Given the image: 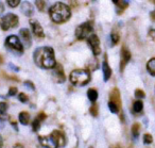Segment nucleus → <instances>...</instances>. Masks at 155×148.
Returning a JSON list of instances; mask_svg holds the SVG:
<instances>
[{"label":"nucleus","instance_id":"obj_13","mask_svg":"<svg viewBox=\"0 0 155 148\" xmlns=\"http://www.w3.org/2000/svg\"><path fill=\"white\" fill-rule=\"evenodd\" d=\"M52 135L54 136L55 139L56 143H58V147H64L66 145V137H65L64 133L60 130H54L53 132L51 133Z\"/></svg>","mask_w":155,"mask_h":148},{"label":"nucleus","instance_id":"obj_17","mask_svg":"<svg viewBox=\"0 0 155 148\" xmlns=\"http://www.w3.org/2000/svg\"><path fill=\"white\" fill-rule=\"evenodd\" d=\"M113 2L117 8V14H122L123 11L129 7V1L124 0H113Z\"/></svg>","mask_w":155,"mask_h":148},{"label":"nucleus","instance_id":"obj_31","mask_svg":"<svg viewBox=\"0 0 155 148\" xmlns=\"http://www.w3.org/2000/svg\"><path fill=\"white\" fill-rule=\"evenodd\" d=\"M18 100L24 103L27 102V101H28V96H27L25 93H19V94H18Z\"/></svg>","mask_w":155,"mask_h":148},{"label":"nucleus","instance_id":"obj_28","mask_svg":"<svg viewBox=\"0 0 155 148\" xmlns=\"http://www.w3.org/2000/svg\"><path fill=\"white\" fill-rule=\"evenodd\" d=\"M89 112H91V114L93 116H95V117H97L98 116V113H99V111H98V105H93L91 107V109H89Z\"/></svg>","mask_w":155,"mask_h":148},{"label":"nucleus","instance_id":"obj_3","mask_svg":"<svg viewBox=\"0 0 155 148\" xmlns=\"http://www.w3.org/2000/svg\"><path fill=\"white\" fill-rule=\"evenodd\" d=\"M69 80L74 86H84L91 81V73L87 69H74L69 75Z\"/></svg>","mask_w":155,"mask_h":148},{"label":"nucleus","instance_id":"obj_10","mask_svg":"<svg viewBox=\"0 0 155 148\" xmlns=\"http://www.w3.org/2000/svg\"><path fill=\"white\" fill-rule=\"evenodd\" d=\"M30 25H31V28H32L33 34H34L35 36H37L38 39H43V37L45 36V33H44V30H43V28H41V24H39L36 19H31Z\"/></svg>","mask_w":155,"mask_h":148},{"label":"nucleus","instance_id":"obj_2","mask_svg":"<svg viewBox=\"0 0 155 148\" xmlns=\"http://www.w3.org/2000/svg\"><path fill=\"white\" fill-rule=\"evenodd\" d=\"M49 16L53 22L58 25L68 22L71 17V10L63 2H56L49 9Z\"/></svg>","mask_w":155,"mask_h":148},{"label":"nucleus","instance_id":"obj_9","mask_svg":"<svg viewBox=\"0 0 155 148\" xmlns=\"http://www.w3.org/2000/svg\"><path fill=\"white\" fill-rule=\"evenodd\" d=\"M52 75H53V78L58 83H64L65 80H66V76H65L64 69H63V66L61 64H58L54 66V68L52 69Z\"/></svg>","mask_w":155,"mask_h":148},{"label":"nucleus","instance_id":"obj_7","mask_svg":"<svg viewBox=\"0 0 155 148\" xmlns=\"http://www.w3.org/2000/svg\"><path fill=\"white\" fill-rule=\"evenodd\" d=\"M87 43L93 51L94 56H99L101 53V47H100V41L99 37L96 34H91L87 37Z\"/></svg>","mask_w":155,"mask_h":148},{"label":"nucleus","instance_id":"obj_22","mask_svg":"<svg viewBox=\"0 0 155 148\" xmlns=\"http://www.w3.org/2000/svg\"><path fill=\"white\" fill-rule=\"evenodd\" d=\"M87 97L91 102H96V100L98 99V92L95 88H89L87 91Z\"/></svg>","mask_w":155,"mask_h":148},{"label":"nucleus","instance_id":"obj_40","mask_svg":"<svg viewBox=\"0 0 155 148\" xmlns=\"http://www.w3.org/2000/svg\"><path fill=\"white\" fill-rule=\"evenodd\" d=\"M153 3H155V1H153Z\"/></svg>","mask_w":155,"mask_h":148},{"label":"nucleus","instance_id":"obj_23","mask_svg":"<svg viewBox=\"0 0 155 148\" xmlns=\"http://www.w3.org/2000/svg\"><path fill=\"white\" fill-rule=\"evenodd\" d=\"M142 109H143V103H142L141 100H136V101H134V103H133V110H134V112H136V113H139V112L142 111Z\"/></svg>","mask_w":155,"mask_h":148},{"label":"nucleus","instance_id":"obj_1","mask_svg":"<svg viewBox=\"0 0 155 148\" xmlns=\"http://www.w3.org/2000/svg\"><path fill=\"white\" fill-rule=\"evenodd\" d=\"M33 60L35 64L41 68L53 69L56 65L54 50L51 47L37 48L33 53Z\"/></svg>","mask_w":155,"mask_h":148},{"label":"nucleus","instance_id":"obj_26","mask_svg":"<svg viewBox=\"0 0 155 148\" xmlns=\"http://www.w3.org/2000/svg\"><path fill=\"white\" fill-rule=\"evenodd\" d=\"M35 5H36V8L38 9L39 12H44V10H45V7H46V3H45V1L37 0V1H35Z\"/></svg>","mask_w":155,"mask_h":148},{"label":"nucleus","instance_id":"obj_19","mask_svg":"<svg viewBox=\"0 0 155 148\" xmlns=\"http://www.w3.org/2000/svg\"><path fill=\"white\" fill-rule=\"evenodd\" d=\"M18 119H19L20 124L24 125V126H27L29 124V122H30V114L26 111L20 112L19 115H18Z\"/></svg>","mask_w":155,"mask_h":148},{"label":"nucleus","instance_id":"obj_12","mask_svg":"<svg viewBox=\"0 0 155 148\" xmlns=\"http://www.w3.org/2000/svg\"><path fill=\"white\" fill-rule=\"evenodd\" d=\"M19 35H20V37H21V40H22V42H24L25 45H26L28 48L30 47L31 44H32V39H31V33H30V31H29L27 28L20 29Z\"/></svg>","mask_w":155,"mask_h":148},{"label":"nucleus","instance_id":"obj_38","mask_svg":"<svg viewBox=\"0 0 155 148\" xmlns=\"http://www.w3.org/2000/svg\"><path fill=\"white\" fill-rule=\"evenodd\" d=\"M3 127H5V122H3V120L0 119V129L3 128Z\"/></svg>","mask_w":155,"mask_h":148},{"label":"nucleus","instance_id":"obj_25","mask_svg":"<svg viewBox=\"0 0 155 148\" xmlns=\"http://www.w3.org/2000/svg\"><path fill=\"white\" fill-rule=\"evenodd\" d=\"M108 108H110V110L112 111V113H115V114L118 113L119 109H120V108H119L116 103L112 102V101H108Z\"/></svg>","mask_w":155,"mask_h":148},{"label":"nucleus","instance_id":"obj_18","mask_svg":"<svg viewBox=\"0 0 155 148\" xmlns=\"http://www.w3.org/2000/svg\"><path fill=\"white\" fill-rule=\"evenodd\" d=\"M21 12L26 16H31L33 14V7L30 2L28 1H24L21 5Z\"/></svg>","mask_w":155,"mask_h":148},{"label":"nucleus","instance_id":"obj_4","mask_svg":"<svg viewBox=\"0 0 155 148\" xmlns=\"http://www.w3.org/2000/svg\"><path fill=\"white\" fill-rule=\"evenodd\" d=\"M5 45L9 50L15 52L17 54H21L24 52V45L21 44V42L18 39L17 35L15 34H12L10 36H8L5 42Z\"/></svg>","mask_w":155,"mask_h":148},{"label":"nucleus","instance_id":"obj_20","mask_svg":"<svg viewBox=\"0 0 155 148\" xmlns=\"http://www.w3.org/2000/svg\"><path fill=\"white\" fill-rule=\"evenodd\" d=\"M147 71L151 76L155 77V58H152L147 63Z\"/></svg>","mask_w":155,"mask_h":148},{"label":"nucleus","instance_id":"obj_6","mask_svg":"<svg viewBox=\"0 0 155 148\" xmlns=\"http://www.w3.org/2000/svg\"><path fill=\"white\" fill-rule=\"evenodd\" d=\"M93 29H94L93 22H86L81 24L80 26L77 27V29H75V37H77V40H80V41L85 39L87 40V37L93 32Z\"/></svg>","mask_w":155,"mask_h":148},{"label":"nucleus","instance_id":"obj_39","mask_svg":"<svg viewBox=\"0 0 155 148\" xmlns=\"http://www.w3.org/2000/svg\"><path fill=\"white\" fill-rule=\"evenodd\" d=\"M2 63H3V58L0 56V64H2Z\"/></svg>","mask_w":155,"mask_h":148},{"label":"nucleus","instance_id":"obj_36","mask_svg":"<svg viewBox=\"0 0 155 148\" xmlns=\"http://www.w3.org/2000/svg\"><path fill=\"white\" fill-rule=\"evenodd\" d=\"M12 148H25V147H24V145H22V144L16 143V144H14L13 147H12Z\"/></svg>","mask_w":155,"mask_h":148},{"label":"nucleus","instance_id":"obj_37","mask_svg":"<svg viewBox=\"0 0 155 148\" xmlns=\"http://www.w3.org/2000/svg\"><path fill=\"white\" fill-rule=\"evenodd\" d=\"M3 146V139H2V136L0 135V148H2Z\"/></svg>","mask_w":155,"mask_h":148},{"label":"nucleus","instance_id":"obj_29","mask_svg":"<svg viewBox=\"0 0 155 148\" xmlns=\"http://www.w3.org/2000/svg\"><path fill=\"white\" fill-rule=\"evenodd\" d=\"M153 142V137L151 134H149V133H146V134L143 135V143L147 144V145H149V144H152Z\"/></svg>","mask_w":155,"mask_h":148},{"label":"nucleus","instance_id":"obj_27","mask_svg":"<svg viewBox=\"0 0 155 148\" xmlns=\"http://www.w3.org/2000/svg\"><path fill=\"white\" fill-rule=\"evenodd\" d=\"M119 39H120V36H119V34L117 32H113L110 34V40H112L113 45H117L119 42Z\"/></svg>","mask_w":155,"mask_h":148},{"label":"nucleus","instance_id":"obj_30","mask_svg":"<svg viewBox=\"0 0 155 148\" xmlns=\"http://www.w3.org/2000/svg\"><path fill=\"white\" fill-rule=\"evenodd\" d=\"M7 2H8V5H9V7L16 8L20 2H21V1H19V0H8Z\"/></svg>","mask_w":155,"mask_h":148},{"label":"nucleus","instance_id":"obj_21","mask_svg":"<svg viewBox=\"0 0 155 148\" xmlns=\"http://www.w3.org/2000/svg\"><path fill=\"white\" fill-rule=\"evenodd\" d=\"M8 108H9V105L7 102H0V119L1 120H5L8 117Z\"/></svg>","mask_w":155,"mask_h":148},{"label":"nucleus","instance_id":"obj_11","mask_svg":"<svg viewBox=\"0 0 155 148\" xmlns=\"http://www.w3.org/2000/svg\"><path fill=\"white\" fill-rule=\"evenodd\" d=\"M120 56H121V60H120V71H123L124 69L125 65L129 63V61L131 60V52L127 48L122 47L121 48V52H120Z\"/></svg>","mask_w":155,"mask_h":148},{"label":"nucleus","instance_id":"obj_5","mask_svg":"<svg viewBox=\"0 0 155 148\" xmlns=\"http://www.w3.org/2000/svg\"><path fill=\"white\" fill-rule=\"evenodd\" d=\"M18 24H19V18L13 13H9L0 18V27L3 31H8L10 29L15 28L18 26Z\"/></svg>","mask_w":155,"mask_h":148},{"label":"nucleus","instance_id":"obj_16","mask_svg":"<svg viewBox=\"0 0 155 148\" xmlns=\"http://www.w3.org/2000/svg\"><path fill=\"white\" fill-rule=\"evenodd\" d=\"M102 71H103V76H104V81H108V79L112 76V68L110 67L107 62V57L104 56V61L102 63Z\"/></svg>","mask_w":155,"mask_h":148},{"label":"nucleus","instance_id":"obj_14","mask_svg":"<svg viewBox=\"0 0 155 148\" xmlns=\"http://www.w3.org/2000/svg\"><path fill=\"white\" fill-rule=\"evenodd\" d=\"M110 101L116 103L119 108L121 107V97H120V92L117 88H114L110 93Z\"/></svg>","mask_w":155,"mask_h":148},{"label":"nucleus","instance_id":"obj_32","mask_svg":"<svg viewBox=\"0 0 155 148\" xmlns=\"http://www.w3.org/2000/svg\"><path fill=\"white\" fill-rule=\"evenodd\" d=\"M135 96L137 97V98H144V97H146V93H144L142 90H136Z\"/></svg>","mask_w":155,"mask_h":148},{"label":"nucleus","instance_id":"obj_24","mask_svg":"<svg viewBox=\"0 0 155 148\" xmlns=\"http://www.w3.org/2000/svg\"><path fill=\"white\" fill-rule=\"evenodd\" d=\"M139 133H140V125L138 122H135V124L132 126V134L135 139H137L139 136Z\"/></svg>","mask_w":155,"mask_h":148},{"label":"nucleus","instance_id":"obj_34","mask_svg":"<svg viewBox=\"0 0 155 148\" xmlns=\"http://www.w3.org/2000/svg\"><path fill=\"white\" fill-rule=\"evenodd\" d=\"M148 36L150 37L153 42H155V29H150V30H149Z\"/></svg>","mask_w":155,"mask_h":148},{"label":"nucleus","instance_id":"obj_8","mask_svg":"<svg viewBox=\"0 0 155 148\" xmlns=\"http://www.w3.org/2000/svg\"><path fill=\"white\" fill-rule=\"evenodd\" d=\"M38 141L43 147L45 148H58V143H56L55 139L52 134L49 135H39Z\"/></svg>","mask_w":155,"mask_h":148},{"label":"nucleus","instance_id":"obj_35","mask_svg":"<svg viewBox=\"0 0 155 148\" xmlns=\"http://www.w3.org/2000/svg\"><path fill=\"white\" fill-rule=\"evenodd\" d=\"M25 85L28 86L31 91H35V85L31 81H26V82H25Z\"/></svg>","mask_w":155,"mask_h":148},{"label":"nucleus","instance_id":"obj_33","mask_svg":"<svg viewBox=\"0 0 155 148\" xmlns=\"http://www.w3.org/2000/svg\"><path fill=\"white\" fill-rule=\"evenodd\" d=\"M17 92H18L17 88H16L15 86H12V88H10L8 95H9V96H15V95L17 94Z\"/></svg>","mask_w":155,"mask_h":148},{"label":"nucleus","instance_id":"obj_41","mask_svg":"<svg viewBox=\"0 0 155 148\" xmlns=\"http://www.w3.org/2000/svg\"><path fill=\"white\" fill-rule=\"evenodd\" d=\"M91 148H93V147H91Z\"/></svg>","mask_w":155,"mask_h":148},{"label":"nucleus","instance_id":"obj_15","mask_svg":"<svg viewBox=\"0 0 155 148\" xmlns=\"http://www.w3.org/2000/svg\"><path fill=\"white\" fill-rule=\"evenodd\" d=\"M45 118H46V114L44 113V112H39L38 115L34 118V120H33V122H32V128L34 132L39 130V128H41V122H44Z\"/></svg>","mask_w":155,"mask_h":148}]
</instances>
